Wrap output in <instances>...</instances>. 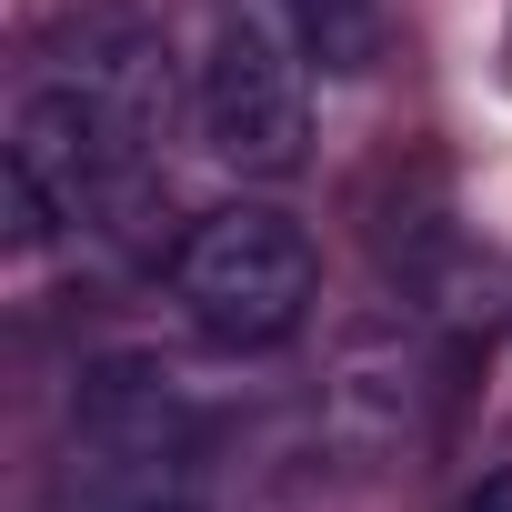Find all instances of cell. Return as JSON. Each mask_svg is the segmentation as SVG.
<instances>
[{
    "label": "cell",
    "mask_w": 512,
    "mask_h": 512,
    "mask_svg": "<svg viewBox=\"0 0 512 512\" xmlns=\"http://www.w3.org/2000/svg\"><path fill=\"white\" fill-rule=\"evenodd\" d=\"M452 512H512V462H502V472H482V482H472Z\"/></svg>",
    "instance_id": "obj_7"
},
{
    "label": "cell",
    "mask_w": 512,
    "mask_h": 512,
    "mask_svg": "<svg viewBox=\"0 0 512 512\" xmlns=\"http://www.w3.org/2000/svg\"><path fill=\"white\" fill-rule=\"evenodd\" d=\"M51 61H61V81H81L141 151L161 141V121H171V51H161V31H151L141 11H71V21L51 31Z\"/></svg>",
    "instance_id": "obj_5"
},
{
    "label": "cell",
    "mask_w": 512,
    "mask_h": 512,
    "mask_svg": "<svg viewBox=\"0 0 512 512\" xmlns=\"http://www.w3.org/2000/svg\"><path fill=\"white\" fill-rule=\"evenodd\" d=\"M282 21H292L302 61H322V71H372L382 61V11L372 0H282Z\"/></svg>",
    "instance_id": "obj_6"
},
{
    "label": "cell",
    "mask_w": 512,
    "mask_h": 512,
    "mask_svg": "<svg viewBox=\"0 0 512 512\" xmlns=\"http://www.w3.org/2000/svg\"><path fill=\"white\" fill-rule=\"evenodd\" d=\"M71 462L91 482L81 512L141 502V492H191L201 412H191L181 372H161V362H91L81 392H71Z\"/></svg>",
    "instance_id": "obj_4"
},
{
    "label": "cell",
    "mask_w": 512,
    "mask_h": 512,
    "mask_svg": "<svg viewBox=\"0 0 512 512\" xmlns=\"http://www.w3.org/2000/svg\"><path fill=\"white\" fill-rule=\"evenodd\" d=\"M131 161H141V141H131L81 81L51 71V81L21 91V111H11V161H0L11 231H21V241H51L61 221H101V211L121 201Z\"/></svg>",
    "instance_id": "obj_3"
},
{
    "label": "cell",
    "mask_w": 512,
    "mask_h": 512,
    "mask_svg": "<svg viewBox=\"0 0 512 512\" xmlns=\"http://www.w3.org/2000/svg\"><path fill=\"white\" fill-rule=\"evenodd\" d=\"M201 141L241 181H292L312 161V91H302V41L272 11L221 0L211 51H201Z\"/></svg>",
    "instance_id": "obj_2"
},
{
    "label": "cell",
    "mask_w": 512,
    "mask_h": 512,
    "mask_svg": "<svg viewBox=\"0 0 512 512\" xmlns=\"http://www.w3.org/2000/svg\"><path fill=\"white\" fill-rule=\"evenodd\" d=\"M101 512H201L191 492H141V502H101Z\"/></svg>",
    "instance_id": "obj_8"
},
{
    "label": "cell",
    "mask_w": 512,
    "mask_h": 512,
    "mask_svg": "<svg viewBox=\"0 0 512 512\" xmlns=\"http://www.w3.org/2000/svg\"><path fill=\"white\" fill-rule=\"evenodd\" d=\"M171 292L181 312L231 342V352H262V342H292L312 292H322V262H312V231L272 201H221L181 231L171 251Z\"/></svg>",
    "instance_id": "obj_1"
}]
</instances>
